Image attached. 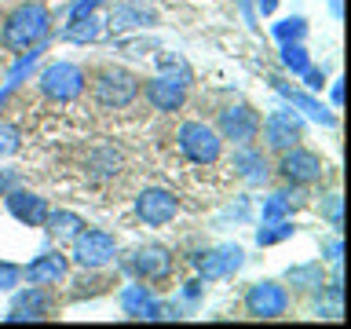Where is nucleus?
<instances>
[{
    "instance_id": "6",
    "label": "nucleus",
    "mask_w": 351,
    "mask_h": 329,
    "mask_svg": "<svg viewBox=\"0 0 351 329\" xmlns=\"http://www.w3.org/2000/svg\"><path fill=\"white\" fill-rule=\"evenodd\" d=\"M40 92L48 99H55V103H73L84 92V73L73 62H51L40 73Z\"/></svg>"
},
{
    "instance_id": "3",
    "label": "nucleus",
    "mask_w": 351,
    "mask_h": 329,
    "mask_svg": "<svg viewBox=\"0 0 351 329\" xmlns=\"http://www.w3.org/2000/svg\"><path fill=\"white\" fill-rule=\"evenodd\" d=\"M176 143H180L183 158L194 161V164H216L219 161V150H223L219 132L213 125H205V121H186V125H180Z\"/></svg>"
},
{
    "instance_id": "9",
    "label": "nucleus",
    "mask_w": 351,
    "mask_h": 329,
    "mask_svg": "<svg viewBox=\"0 0 351 329\" xmlns=\"http://www.w3.org/2000/svg\"><path fill=\"white\" fill-rule=\"evenodd\" d=\"M285 307H289V296L278 282H256L245 293V311L252 318H278L285 315Z\"/></svg>"
},
{
    "instance_id": "2",
    "label": "nucleus",
    "mask_w": 351,
    "mask_h": 329,
    "mask_svg": "<svg viewBox=\"0 0 351 329\" xmlns=\"http://www.w3.org/2000/svg\"><path fill=\"white\" fill-rule=\"evenodd\" d=\"M44 33H48V11H44V4L33 0V4H22L8 15L4 29H0V40H4V48H11V51H26L44 37Z\"/></svg>"
},
{
    "instance_id": "1",
    "label": "nucleus",
    "mask_w": 351,
    "mask_h": 329,
    "mask_svg": "<svg viewBox=\"0 0 351 329\" xmlns=\"http://www.w3.org/2000/svg\"><path fill=\"white\" fill-rule=\"evenodd\" d=\"M92 99L99 110H128L139 99V77L121 66H103L92 81Z\"/></svg>"
},
{
    "instance_id": "5",
    "label": "nucleus",
    "mask_w": 351,
    "mask_h": 329,
    "mask_svg": "<svg viewBox=\"0 0 351 329\" xmlns=\"http://www.w3.org/2000/svg\"><path fill=\"white\" fill-rule=\"evenodd\" d=\"M114 256H117V241H114V234H106V230L81 227V234L73 238V260L88 271L106 267Z\"/></svg>"
},
{
    "instance_id": "4",
    "label": "nucleus",
    "mask_w": 351,
    "mask_h": 329,
    "mask_svg": "<svg viewBox=\"0 0 351 329\" xmlns=\"http://www.w3.org/2000/svg\"><path fill=\"white\" fill-rule=\"evenodd\" d=\"M322 172H326L322 158H318L315 150H304L300 143L289 150H282V158H278V175L293 186H311V183L322 180Z\"/></svg>"
},
{
    "instance_id": "12",
    "label": "nucleus",
    "mask_w": 351,
    "mask_h": 329,
    "mask_svg": "<svg viewBox=\"0 0 351 329\" xmlns=\"http://www.w3.org/2000/svg\"><path fill=\"white\" fill-rule=\"evenodd\" d=\"M66 267H70V263H66L62 252H44V256H37L22 274L29 278V285H44V289H51V285H59L66 278Z\"/></svg>"
},
{
    "instance_id": "7",
    "label": "nucleus",
    "mask_w": 351,
    "mask_h": 329,
    "mask_svg": "<svg viewBox=\"0 0 351 329\" xmlns=\"http://www.w3.org/2000/svg\"><path fill=\"white\" fill-rule=\"evenodd\" d=\"M216 132H219V139L249 143V139H256V132H260V114L245 103L223 106L219 110V121H216Z\"/></svg>"
},
{
    "instance_id": "11",
    "label": "nucleus",
    "mask_w": 351,
    "mask_h": 329,
    "mask_svg": "<svg viewBox=\"0 0 351 329\" xmlns=\"http://www.w3.org/2000/svg\"><path fill=\"white\" fill-rule=\"evenodd\" d=\"M147 103L161 114H172L186 103V84L183 81H169V77H154L147 81Z\"/></svg>"
},
{
    "instance_id": "10",
    "label": "nucleus",
    "mask_w": 351,
    "mask_h": 329,
    "mask_svg": "<svg viewBox=\"0 0 351 329\" xmlns=\"http://www.w3.org/2000/svg\"><path fill=\"white\" fill-rule=\"evenodd\" d=\"M132 271L147 282H165L172 274V252L165 245H143L136 256H132Z\"/></svg>"
},
{
    "instance_id": "14",
    "label": "nucleus",
    "mask_w": 351,
    "mask_h": 329,
    "mask_svg": "<svg viewBox=\"0 0 351 329\" xmlns=\"http://www.w3.org/2000/svg\"><path fill=\"white\" fill-rule=\"evenodd\" d=\"M51 311V296L44 285H29V293L15 296V304H11V322H19V318H48Z\"/></svg>"
},
{
    "instance_id": "17",
    "label": "nucleus",
    "mask_w": 351,
    "mask_h": 329,
    "mask_svg": "<svg viewBox=\"0 0 351 329\" xmlns=\"http://www.w3.org/2000/svg\"><path fill=\"white\" fill-rule=\"evenodd\" d=\"M22 271L15 267V263H0V289H11V285H19Z\"/></svg>"
},
{
    "instance_id": "15",
    "label": "nucleus",
    "mask_w": 351,
    "mask_h": 329,
    "mask_svg": "<svg viewBox=\"0 0 351 329\" xmlns=\"http://www.w3.org/2000/svg\"><path fill=\"white\" fill-rule=\"evenodd\" d=\"M8 208L22 219V223H29V227H40L44 219H48V205H44V197H37V194L15 191V194L8 197Z\"/></svg>"
},
{
    "instance_id": "16",
    "label": "nucleus",
    "mask_w": 351,
    "mask_h": 329,
    "mask_svg": "<svg viewBox=\"0 0 351 329\" xmlns=\"http://www.w3.org/2000/svg\"><path fill=\"white\" fill-rule=\"evenodd\" d=\"M44 223H51L48 230H51V238H59V241H73L77 234H81V219L77 216H70V212H59V216H48Z\"/></svg>"
},
{
    "instance_id": "8",
    "label": "nucleus",
    "mask_w": 351,
    "mask_h": 329,
    "mask_svg": "<svg viewBox=\"0 0 351 329\" xmlns=\"http://www.w3.org/2000/svg\"><path fill=\"white\" fill-rule=\"evenodd\" d=\"M176 212H180V202H176V194L161 191V186H147V191L136 197V216H139L147 227H165V223H172Z\"/></svg>"
},
{
    "instance_id": "13",
    "label": "nucleus",
    "mask_w": 351,
    "mask_h": 329,
    "mask_svg": "<svg viewBox=\"0 0 351 329\" xmlns=\"http://www.w3.org/2000/svg\"><path fill=\"white\" fill-rule=\"evenodd\" d=\"M263 136H267L271 150H289L300 143V125L293 121V114H271L263 125Z\"/></svg>"
}]
</instances>
